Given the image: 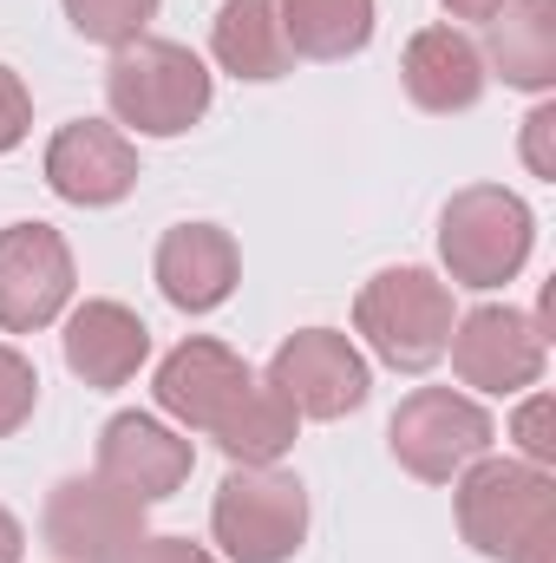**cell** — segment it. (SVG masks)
Segmentation results:
<instances>
[{"mask_svg":"<svg viewBox=\"0 0 556 563\" xmlns=\"http://www.w3.org/2000/svg\"><path fill=\"white\" fill-rule=\"evenodd\" d=\"M157 413L177 420L184 432H203L216 439L236 465H276L281 452L294 445V426L301 413L281 400L276 387L223 341L210 334H190L177 341L164 361H157Z\"/></svg>","mask_w":556,"mask_h":563,"instance_id":"cell-1","label":"cell"},{"mask_svg":"<svg viewBox=\"0 0 556 563\" xmlns=\"http://www.w3.org/2000/svg\"><path fill=\"white\" fill-rule=\"evenodd\" d=\"M105 106L138 139H184L210 112V66L184 40H132L105 66Z\"/></svg>","mask_w":556,"mask_h":563,"instance_id":"cell-2","label":"cell"},{"mask_svg":"<svg viewBox=\"0 0 556 563\" xmlns=\"http://www.w3.org/2000/svg\"><path fill=\"white\" fill-rule=\"evenodd\" d=\"M537 243V217L504 184H465L438 210V263L452 288H504L524 276Z\"/></svg>","mask_w":556,"mask_h":563,"instance_id":"cell-3","label":"cell"},{"mask_svg":"<svg viewBox=\"0 0 556 563\" xmlns=\"http://www.w3.org/2000/svg\"><path fill=\"white\" fill-rule=\"evenodd\" d=\"M452 511H458V531L478 558L504 563L537 531H556V478L531 459H491L485 452L458 472Z\"/></svg>","mask_w":556,"mask_h":563,"instance_id":"cell-4","label":"cell"},{"mask_svg":"<svg viewBox=\"0 0 556 563\" xmlns=\"http://www.w3.org/2000/svg\"><path fill=\"white\" fill-rule=\"evenodd\" d=\"M452 321H458L452 282H438L432 269H380L354 295V328L400 374H425V367L445 361Z\"/></svg>","mask_w":556,"mask_h":563,"instance_id":"cell-5","label":"cell"},{"mask_svg":"<svg viewBox=\"0 0 556 563\" xmlns=\"http://www.w3.org/2000/svg\"><path fill=\"white\" fill-rule=\"evenodd\" d=\"M210 538L230 563H288L308 544V485L276 465H236L216 485Z\"/></svg>","mask_w":556,"mask_h":563,"instance_id":"cell-6","label":"cell"},{"mask_svg":"<svg viewBox=\"0 0 556 563\" xmlns=\"http://www.w3.org/2000/svg\"><path fill=\"white\" fill-rule=\"evenodd\" d=\"M144 511L151 505H138L132 492H119L112 478L73 472V478H59L46 492L40 538H46V551L59 563H132L138 544L151 538L144 531Z\"/></svg>","mask_w":556,"mask_h":563,"instance_id":"cell-7","label":"cell"},{"mask_svg":"<svg viewBox=\"0 0 556 563\" xmlns=\"http://www.w3.org/2000/svg\"><path fill=\"white\" fill-rule=\"evenodd\" d=\"M491 439H498L491 413L471 394H452V387H419V394H407L393 407V420H387L393 459L413 478H425V485H452L471 459L491 452Z\"/></svg>","mask_w":556,"mask_h":563,"instance_id":"cell-8","label":"cell"},{"mask_svg":"<svg viewBox=\"0 0 556 563\" xmlns=\"http://www.w3.org/2000/svg\"><path fill=\"white\" fill-rule=\"evenodd\" d=\"M263 380L276 387L301 420H347V413H360L367 394H374V374H367L360 347H354L347 334H334V328H301V334H288Z\"/></svg>","mask_w":556,"mask_h":563,"instance_id":"cell-9","label":"cell"},{"mask_svg":"<svg viewBox=\"0 0 556 563\" xmlns=\"http://www.w3.org/2000/svg\"><path fill=\"white\" fill-rule=\"evenodd\" d=\"M544 347H551V334L531 314L498 308V301L458 314L452 341H445L452 374L465 387H478V394H524V387H537L544 380Z\"/></svg>","mask_w":556,"mask_h":563,"instance_id":"cell-10","label":"cell"},{"mask_svg":"<svg viewBox=\"0 0 556 563\" xmlns=\"http://www.w3.org/2000/svg\"><path fill=\"white\" fill-rule=\"evenodd\" d=\"M73 250L53 223L0 230V334H40L73 301Z\"/></svg>","mask_w":556,"mask_h":563,"instance_id":"cell-11","label":"cell"},{"mask_svg":"<svg viewBox=\"0 0 556 563\" xmlns=\"http://www.w3.org/2000/svg\"><path fill=\"white\" fill-rule=\"evenodd\" d=\"M46 184L79 210L125 203L138 190V144L105 119H73L46 139Z\"/></svg>","mask_w":556,"mask_h":563,"instance_id":"cell-12","label":"cell"},{"mask_svg":"<svg viewBox=\"0 0 556 563\" xmlns=\"http://www.w3.org/2000/svg\"><path fill=\"white\" fill-rule=\"evenodd\" d=\"M197 452L190 432H170L157 413H112L99 432V478H112L119 492H132L138 505H164L184 492Z\"/></svg>","mask_w":556,"mask_h":563,"instance_id":"cell-13","label":"cell"},{"mask_svg":"<svg viewBox=\"0 0 556 563\" xmlns=\"http://www.w3.org/2000/svg\"><path fill=\"white\" fill-rule=\"evenodd\" d=\"M151 276L164 288L170 308L184 314H210L236 295L243 282V256H236V236L223 223H177L157 236V256H151Z\"/></svg>","mask_w":556,"mask_h":563,"instance_id":"cell-14","label":"cell"},{"mask_svg":"<svg viewBox=\"0 0 556 563\" xmlns=\"http://www.w3.org/2000/svg\"><path fill=\"white\" fill-rule=\"evenodd\" d=\"M400 86H407V99H413L419 112L452 119V112H471L485 99L491 73H485V53H478L471 33H458V26H419L413 40H407V59H400Z\"/></svg>","mask_w":556,"mask_h":563,"instance_id":"cell-15","label":"cell"},{"mask_svg":"<svg viewBox=\"0 0 556 563\" xmlns=\"http://www.w3.org/2000/svg\"><path fill=\"white\" fill-rule=\"evenodd\" d=\"M59 354H66L73 380L112 394V387H125L144 361H151V328H144L125 301H105V295H99V301H79V308L66 314Z\"/></svg>","mask_w":556,"mask_h":563,"instance_id":"cell-16","label":"cell"},{"mask_svg":"<svg viewBox=\"0 0 556 563\" xmlns=\"http://www.w3.org/2000/svg\"><path fill=\"white\" fill-rule=\"evenodd\" d=\"M485 73H498L518 92L556 86V0H504L485 20Z\"/></svg>","mask_w":556,"mask_h":563,"instance_id":"cell-17","label":"cell"},{"mask_svg":"<svg viewBox=\"0 0 556 563\" xmlns=\"http://www.w3.org/2000/svg\"><path fill=\"white\" fill-rule=\"evenodd\" d=\"M210 53H216L223 73H236L249 86H269L294 66L276 0H223L216 20H210Z\"/></svg>","mask_w":556,"mask_h":563,"instance_id":"cell-18","label":"cell"},{"mask_svg":"<svg viewBox=\"0 0 556 563\" xmlns=\"http://www.w3.org/2000/svg\"><path fill=\"white\" fill-rule=\"evenodd\" d=\"M294 59H354L374 40V0H276Z\"/></svg>","mask_w":556,"mask_h":563,"instance_id":"cell-19","label":"cell"},{"mask_svg":"<svg viewBox=\"0 0 556 563\" xmlns=\"http://www.w3.org/2000/svg\"><path fill=\"white\" fill-rule=\"evenodd\" d=\"M59 7H66V20H73L79 40L112 46V53L144 40V26L157 20V0H59Z\"/></svg>","mask_w":556,"mask_h":563,"instance_id":"cell-20","label":"cell"},{"mask_svg":"<svg viewBox=\"0 0 556 563\" xmlns=\"http://www.w3.org/2000/svg\"><path fill=\"white\" fill-rule=\"evenodd\" d=\"M33 407H40V374H33V361L0 341V439L33 420Z\"/></svg>","mask_w":556,"mask_h":563,"instance_id":"cell-21","label":"cell"},{"mask_svg":"<svg viewBox=\"0 0 556 563\" xmlns=\"http://www.w3.org/2000/svg\"><path fill=\"white\" fill-rule=\"evenodd\" d=\"M511 439L524 445V459H531V465H551V459H556V439H551V394H531V400L518 407V420H511Z\"/></svg>","mask_w":556,"mask_h":563,"instance_id":"cell-22","label":"cell"},{"mask_svg":"<svg viewBox=\"0 0 556 563\" xmlns=\"http://www.w3.org/2000/svg\"><path fill=\"white\" fill-rule=\"evenodd\" d=\"M26 125H33V99H26L20 73H13V66H0V157L26 139Z\"/></svg>","mask_w":556,"mask_h":563,"instance_id":"cell-23","label":"cell"},{"mask_svg":"<svg viewBox=\"0 0 556 563\" xmlns=\"http://www.w3.org/2000/svg\"><path fill=\"white\" fill-rule=\"evenodd\" d=\"M524 125H531V132H524V157H531V170H537V177H556V164H551V125H556V112H551V106H537Z\"/></svg>","mask_w":556,"mask_h":563,"instance_id":"cell-24","label":"cell"},{"mask_svg":"<svg viewBox=\"0 0 556 563\" xmlns=\"http://www.w3.org/2000/svg\"><path fill=\"white\" fill-rule=\"evenodd\" d=\"M132 563H216V558L203 544H190V538H144Z\"/></svg>","mask_w":556,"mask_h":563,"instance_id":"cell-25","label":"cell"},{"mask_svg":"<svg viewBox=\"0 0 556 563\" xmlns=\"http://www.w3.org/2000/svg\"><path fill=\"white\" fill-rule=\"evenodd\" d=\"M26 558V531H20V518L0 505V563H20Z\"/></svg>","mask_w":556,"mask_h":563,"instance_id":"cell-26","label":"cell"},{"mask_svg":"<svg viewBox=\"0 0 556 563\" xmlns=\"http://www.w3.org/2000/svg\"><path fill=\"white\" fill-rule=\"evenodd\" d=\"M438 7H445L452 20H491V13H498L504 0H438Z\"/></svg>","mask_w":556,"mask_h":563,"instance_id":"cell-27","label":"cell"}]
</instances>
